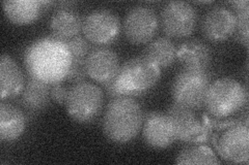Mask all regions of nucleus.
Returning a JSON list of instances; mask_svg holds the SVG:
<instances>
[{
	"instance_id": "20e7f679",
	"label": "nucleus",
	"mask_w": 249,
	"mask_h": 165,
	"mask_svg": "<svg viewBox=\"0 0 249 165\" xmlns=\"http://www.w3.org/2000/svg\"><path fill=\"white\" fill-rule=\"evenodd\" d=\"M248 105L247 88L231 77H221L210 84L204 106L215 118H229L242 113Z\"/></svg>"
},
{
	"instance_id": "6ab92c4d",
	"label": "nucleus",
	"mask_w": 249,
	"mask_h": 165,
	"mask_svg": "<svg viewBox=\"0 0 249 165\" xmlns=\"http://www.w3.org/2000/svg\"><path fill=\"white\" fill-rule=\"evenodd\" d=\"M26 116L19 107L6 102L0 104V139L14 141L25 130Z\"/></svg>"
},
{
	"instance_id": "9b49d317",
	"label": "nucleus",
	"mask_w": 249,
	"mask_h": 165,
	"mask_svg": "<svg viewBox=\"0 0 249 165\" xmlns=\"http://www.w3.org/2000/svg\"><path fill=\"white\" fill-rule=\"evenodd\" d=\"M157 14L149 6L137 5L128 12L124 22V32L134 45L149 44L158 31Z\"/></svg>"
},
{
	"instance_id": "ddd939ff",
	"label": "nucleus",
	"mask_w": 249,
	"mask_h": 165,
	"mask_svg": "<svg viewBox=\"0 0 249 165\" xmlns=\"http://www.w3.org/2000/svg\"><path fill=\"white\" fill-rule=\"evenodd\" d=\"M142 135L151 148L166 149L177 140L175 123L166 113H147L143 118Z\"/></svg>"
},
{
	"instance_id": "5701e85b",
	"label": "nucleus",
	"mask_w": 249,
	"mask_h": 165,
	"mask_svg": "<svg viewBox=\"0 0 249 165\" xmlns=\"http://www.w3.org/2000/svg\"><path fill=\"white\" fill-rule=\"evenodd\" d=\"M231 5L237 21V27L233 36L238 43L248 46V1L247 0L233 1Z\"/></svg>"
},
{
	"instance_id": "1a4fd4ad",
	"label": "nucleus",
	"mask_w": 249,
	"mask_h": 165,
	"mask_svg": "<svg viewBox=\"0 0 249 165\" xmlns=\"http://www.w3.org/2000/svg\"><path fill=\"white\" fill-rule=\"evenodd\" d=\"M121 29L119 15L108 10H95L83 19L84 37L90 44L99 46H106L116 42L121 34Z\"/></svg>"
},
{
	"instance_id": "9d476101",
	"label": "nucleus",
	"mask_w": 249,
	"mask_h": 165,
	"mask_svg": "<svg viewBox=\"0 0 249 165\" xmlns=\"http://www.w3.org/2000/svg\"><path fill=\"white\" fill-rule=\"evenodd\" d=\"M196 23V11L186 1L167 2L160 14L161 27L169 37L183 38L191 35Z\"/></svg>"
},
{
	"instance_id": "4be33fe9",
	"label": "nucleus",
	"mask_w": 249,
	"mask_h": 165,
	"mask_svg": "<svg viewBox=\"0 0 249 165\" xmlns=\"http://www.w3.org/2000/svg\"><path fill=\"white\" fill-rule=\"evenodd\" d=\"M176 163L185 164H219L220 161L211 148L205 145H190L178 154Z\"/></svg>"
},
{
	"instance_id": "f03ea898",
	"label": "nucleus",
	"mask_w": 249,
	"mask_h": 165,
	"mask_svg": "<svg viewBox=\"0 0 249 165\" xmlns=\"http://www.w3.org/2000/svg\"><path fill=\"white\" fill-rule=\"evenodd\" d=\"M161 68L144 56L132 58L121 65L113 81L102 85L112 98L137 97L149 92L160 80Z\"/></svg>"
},
{
	"instance_id": "4468645a",
	"label": "nucleus",
	"mask_w": 249,
	"mask_h": 165,
	"mask_svg": "<svg viewBox=\"0 0 249 165\" xmlns=\"http://www.w3.org/2000/svg\"><path fill=\"white\" fill-rule=\"evenodd\" d=\"M120 67L119 56L106 46L91 49L85 59V68L89 77L101 85L113 81Z\"/></svg>"
},
{
	"instance_id": "dca6fc26",
	"label": "nucleus",
	"mask_w": 249,
	"mask_h": 165,
	"mask_svg": "<svg viewBox=\"0 0 249 165\" xmlns=\"http://www.w3.org/2000/svg\"><path fill=\"white\" fill-rule=\"evenodd\" d=\"M52 4L55 3L36 0H7L2 3L7 19L17 25H26L35 22Z\"/></svg>"
},
{
	"instance_id": "39448f33",
	"label": "nucleus",
	"mask_w": 249,
	"mask_h": 165,
	"mask_svg": "<svg viewBox=\"0 0 249 165\" xmlns=\"http://www.w3.org/2000/svg\"><path fill=\"white\" fill-rule=\"evenodd\" d=\"M104 92L99 86L83 81L69 87L66 107L69 116L78 123L95 121L102 112Z\"/></svg>"
},
{
	"instance_id": "6e6552de",
	"label": "nucleus",
	"mask_w": 249,
	"mask_h": 165,
	"mask_svg": "<svg viewBox=\"0 0 249 165\" xmlns=\"http://www.w3.org/2000/svg\"><path fill=\"white\" fill-rule=\"evenodd\" d=\"M194 112L174 104L169 106L166 114L175 123L177 140L190 145H205L210 141L213 129L202 118H197Z\"/></svg>"
},
{
	"instance_id": "0eeeda50",
	"label": "nucleus",
	"mask_w": 249,
	"mask_h": 165,
	"mask_svg": "<svg viewBox=\"0 0 249 165\" xmlns=\"http://www.w3.org/2000/svg\"><path fill=\"white\" fill-rule=\"evenodd\" d=\"M216 152L230 163L242 164L249 160V129L248 125L240 123L212 133L210 138Z\"/></svg>"
},
{
	"instance_id": "423d86ee",
	"label": "nucleus",
	"mask_w": 249,
	"mask_h": 165,
	"mask_svg": "<svg viewBox=\"0 0 249 165\" xmlns=\"http://www.w3.org/2000/svg\"><path fill=\"white\" fill-rule=\"evenodd\" d=\"M210 84L211 76L207 70H182L171 85L174 102L192 111H197L204 106Z\"/></svg>"
},
{
	"instance_id": "412c9836",
	"label": "nucleus",
	"mask_w": 249,
	"mask_h": 165,
	"mask_svg": "<svg viewBox=\"0 0 249 165\" xmlns=\"http://www.w3.org/2000/svg\"><path fill=\"white\" fill-rule=\"evenodd\" d=\"M142 56L153 61L160 68H167L177 59V48L168 37L161 36L152 39L146 45Z\"/></svg>"
},
{
	"instance_id": "b1692460",
	"label": "nucleus",
	"mask_w": 249,
	"mask_h": 165,
	"mask_svg": "<svg viewBox=\"0 0 249 165\" xmlns=\"http://www.w3.org/2000/svg\"><path fill=\"white\" fill-rule=\"evenodd\" d=\"M70 52L72 55L73 61H85L90 50V43L81 35H77L66 42Z\"/></svg>"
},
{
	"instance_id": "7ed1b4c3",
	"label": "nucleus",
	"mask_w": 249,
	"mask_h": 165,
	"mask_svg": "<svg viewBox=\"0 0 249 165\" xmlns=\"http://www.w3.org/2000/svg\"><path fill=\"white\" fill-rule=\"evenodd\" d=\"M143 118L142 108L133 97L112 98L103 118V131L113 143L127 144L140 132Z\"/></svg>"
},
{
	"instance_id": "393cba45",
	"label": "nucleus",
	"mask_w": 249,
	"mask_h": 165,
	"mask_svg": "<svg viewBox=\"0 0 249 165\" xmlns=\"http://www.w3.org/2000/svg\"><path fill=\"white\" fill-rule=\"evenodd\" d=\"M88 77L89 75L87 68H85V61H73L66 80L75 84L87 81Z\"/></svg>"
},
{
	"instance_id": "a211bd4d",
	"label": "nucleus",
	"mask_w": 249,
	"mask_h": 165,
	"mask_svg": "<svg viewBox=\"0 0 249 165\" xmlns=\"http://www.w3.org/2000/svg\"><path fill=\"white\" fill-rule=\"evenodd\" d=\"M83 19L81 15L73 9L60 7L53 13L50 19V30L54 37L67 42L82 30Z\"/></svg>"
},
{
	"instance_id": "f3484780",
	"label": "nucleus",
	"mask_w": 249,
	"mask_h": 165,
	"mask_svg": "<svg viewBox=\"0 0 249 165\" xmlns=\"http://www.w3.org/2000/svg\"><path fill=\"white\" fill-rule=\"evenodd\" d=\"M24 89V75L20 66L9 55L0 59V96L1 99L17 97Z\"/></svg>"
},
{
	"instance_id": "f8f14e48",
	"label": "nucleus",
	"mask_w": 249,
	"mask_h": 165,
	"mask_svg": "<svg viewBox=\"0 0 249 165\" xmlns=\"http://www.w3.org/2000/svg\"><path fill=\"white\" fill-rule=\"evenodd\" d=\"M236 15L232 10L223 5L210 9L201 19L202 35L212 43H222L235 34Z\"/></svg>"
},
{
	"instance_id": "2eb2a0df",
	"label": "nucleus",
	"mask_w": 249,
	"mask_h": 165,
	"mask_svg": "<svg viewBox=\"0 0 249 165\" xmlns=\"http://www.w3.org/2000/svg\"><path fill=\"white\" fill-rule=\"evenodd\" d=\"M177 59L184 69L207 70L212 62V52L200 39H187L177 48Z\"/></svg>"
},
{
	"instance_id": "aec40b11",
	"label": "nucleus",
	"mask_w": 249,
	"mask_h": 165,
	"mask_svg": "<svg viewBox=\"0 0 249 165\" xmlns=\"http://www.w3.org/2000/svg\"><path fill=\"white\" fill-rule=\"evenodd\" d=\"M51 86L29 75L22 91L23 105L31 112L42 111L46 108L50 104Z\"/></svg>"
},
{
	"instance_id": "a878e982",
	"label": "nucleus",
	"mask_w": 249,
	"mask_h": 165,
	"mask_svg": "<svg viewBox=\"0 0 249 165\" xmlns=\"http://www.w3.org/2000/svg\"><path fill=\"white\" fill-rule=\"evenodd\" d=\"M68 91L69 88L66 87L65 85H62L60 83L53 84L51 86V99L53 101H55L58 105H66Z\"/></svg>"
},
{
	"instance_id": "f257e3e1",
	"label": "nucleus",
	"mask_w": 249,
	"mask_h": 165,
	"mask_svg": "<svg viewBox=\"0 0 249 165\" xmlns=\"http://www.w3.org/2000/svg\"><path fill=\"white\" fill-rule=\"evenodd\" d=\"M24 62L30 76L53 85L67 77L73 59L66 42L44 37L28 46Z\"/></svg>"
}]
</instances>
